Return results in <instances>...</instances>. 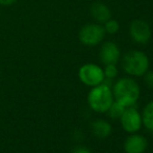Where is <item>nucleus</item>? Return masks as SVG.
Here are the masks:
<instances>
[{"instance_id":"obj_1","label":"nucleus","mask_w":153,"mask_h":153,"mask_svg":"<svg viewBox=\"0 0 153 153\" xmlns=\"http://www.w3.org/2000/svg\"><path fill=\"white\" fill-rule=\"evenodd\" d=\"M140 87L137 81L128 77H124L114 85L113 95L117 102L125 107L134 106L140 98Z\"/></svg>"},{"instance_id":"obj_2","label":"nucleus","mask_w":153,"mask_h":153,"mask_svg":"<svg viewBox=\"0 0 153 153\" xmlns=\"http://www.w3.org/2000/svg\"><path fill=\"white\" fill-rule=\"evenodd\" d=\"M123 70L131 76H143L149 69V59L144 52L130 50L126 52L122 59Z\"/></svg>"},{"instance_id":"obj_3","label":"nucleus","mask_w":153,"mask_h":153,"mask_svg":"<svg viewBox=\"0 0 153 153\" xmlns=\"http://www.w3.org/2000/svg\"><path fill=\"white\" fill-rule=\"evenodd\" d=\"M88 102L90 107L97 113H105L114 102V95L111 87L100 83L93 87L88 95Z\"/></svg>"},{"instance_id":"obj_4","label":"nucleus","mask_w":153,"mask_h":153,"mask_svg":"<svg viewBox=\"0 0 153 153\" xmlns=\"http://www.w3.org/2000/svg\"><path fill=\"white\" fill-rule=\"evenodd\" d=\"M79 79L88 87H96L103 82L105 76L103 69L96 64H85L78 71Z\"/></svg>"},{"instance_id":"obj_5","label":"nucleus","mask_w":153,"mask_h":153,"mask_svg":"<svg viewBox=\"0 0 153 153\" xmlns=\"http://www.w3.org/2000/svg\"><path fill=\"white\" fill-rule=\"evenodd\" d=\"M105 36L104 27L96 23L87 24L79 31V41L85 46H96L103 41Z\"/></svg>"},{"instance_id":"obj_6","label":"nucleus","mask_w":153,"mask_h":153,"mask_svg":"<svg viewBox=\"0 0 153 153\" xmlns=\"http://www.w3.org/2000/svg\"><path fill=\"white\" fill-rule=\"evenodd\" d=\"M120 121L123 129L128 133H135L141 129L143 125L142 115L134 106L126 107L124 113L120 117Z\"/></svg>"},{"instance_id":"obj_7","label":"nucleus","mask_w":153,"mask_h":153,"mask_svg":"<svg viewBox=\"0 0 153 153\" xmlns=\"http://www.w3.org/2000/svg\"><path fill=\"white\" fill-rule=\"evenodd\" d=\"M129 34L132 41L141 45H145L151 39V29L146 21L134 20L129 26Z\"/></svg>"},{"instance_id":"obj_8","label":"nucleus","mask_w":153,"mask_h":153,"mask_svg":"<svg viewBox=\"0 0 153 153\" xmlns=\"http://www.w3.org/2000/svg\"><path fill=\"white\" fill-rule=\"evenodd\" d=\"M100 59L104 65H109V64H117L120 59V52L119 47L117 46V44L114 42H105L103 43V45L101 46L100 49Z\"/></svg>"},{"instance_id":"obj_9","label":"nucleus","mask_w":153,"mask_h":153,"mask_svg":"<svg viewBox=\"0 0 153 153\" xmlns=\"http://www.w3.org/2000/svg\"><path fill=\"white\" fill-rule=\"evenodd\" d=\"M148 147V142L144 135L132 133L126 137L124 142V150L126 153H144Z\"/></svg>"},{"instance_id":"obj_10","label":"nucleus","mask_w":153,"mask_h":153,"mask_svg":"<svg viewBox=\"0 0 153 153\" xmlns=\"http://www.w3.org/2000/svg\"><path fill=\"white\" fill-rule=\"evenodd\" d=\"M92 17L99 23H105L108 19H111V14L108 6L101 2H95L91 6Z\"/></svg>"},{"instance_id":"obj_11","label":"nucleus","mask_w":153,"mask_h":153,"mask_svg":"<svg viewBox=\"0 0 153 153\" xmlns=\"http://www.w3.org/2000/svg\"><path fill=\"white\" fill-rule=\"evenodd\" d=\"M92 132L98 139H105L111 133V125L105 120L98 119L92 123Z\"/></svg>"},{"instance_id":"obj_12","label":"nucleus","mask_w":153,"mask_h":153,"mask_svg":"<svg viewBox=\"0 0 153 153\" xmlns=\"http://www.w3.org/2000/svg\"><path fill=\"white\" fill-rule=\"evenodd\" d=\"M142 123L150 131H153V100L144 107L142 114Z\"/></svg>"},{"instance_id":"obj_13","label":"nucleus","mask_w":153,"mask_h":153,"mask_svg":"<svg viewBox=\"0 0 153 153\" xmlns=\"http://www.w3.org/2000/svg\"><path fill=\"white\" fill-rule=\"evenodd\" d=\"M125 108H126V107L123 106L122 104H120L119 102L114 101L111 106H109V108L107 109V113H108V116L111 119H120L122 114L124 113Z\"/></svg>"},{"instance_id":"obj_14","label":"nucleus","mask_w":153,"mask_h":153,"mask_svg":"<svg viewBox=\"0 0 153 153\" xmlns=\"http://www.w3.org/2000/svg\"><path fill=\"white\" fill-rule=\"evenodd\" d=\"M120 25L118 23V21L114 20V19H108L104 24V30L105 32L109 34H115L119 31Z\"/></svg>"},{"instance_id":"obj_15","label":"nucleus","mask_w":153,"mask_h":153,"mask_svg":"<svg viewBox=\"0 0 153 153\" xmlns=\"http://www.w3.org/2000/svg\"><path fill=\"white\" fill-rule=\"evenodd\" d=\"M103 72H104L105 78L114 79L118 75V69L115 64L105 65V69L103 70Z\"/></svg>"},{"instance_id":"obj_16","label":"nucleus","mask_w":153,"mask_h":153,"mask_svg":"<svg viewBox=\"0 0 153 153\" xmlns=\"http://www.w3.org/2000/svg\"><path fill=\"white\" fill-rule=\"evenodd\" d=\"M143 76H144V81H145L146 85L149 88L153 89V71H151V72H148L147 71Z\"/></svg>"},{"instance_id":"obj_17","label":"nucleus","mask_w":153,"mask_h":153,"mask_svg":"<svg viewBox=\"0 0 153 153\" xmlns=\"http://www.w3.org/2000/svg\"><path fill=\"white\" fill-rule=\"evenodd\" d=\"M73 153H91V151L83 146H79V147H76L73 150Z\"/></svg>"},{"instance_id":"obj_18","label":"nucleus","mask_w":153,"mask_h":153,"mask_svg":"<svg viewBox=\"0 0 153 153\" xmlns=\"http://www.w3.org/2000/svg\"><path fill=\"white\" fill-rule=\"evenodd\" d=\"M15 2H16V0H0V4H2V5H10Z\"/></svg>"}]
</instances>
